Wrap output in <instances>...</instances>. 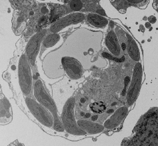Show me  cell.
Returning a JSON list of instances; mask_svg holds the SVG:
<instances>
[{"mask_svg":"<svg viewBox=\"0 0 158 146\" xmlns=\"http://www.w3.org/2000/svg\"><path fill=\"white\" fill-rule=\"evenodd\" d=\"M47 31L41 30L33 36L26 47V55L28 61L32 65H34L36 57L40 49V45L46 35Z\"/></svg>","mask_w":158,"mask_h":146,"instance_id":"6","label":"cell"},{"mask_svg":"<svg viewBox=\"0 0 158 146\" xmlns=\"http://www.w3.org/2000/svg\"><path fill=\"white\" fill-rule=\"evenodd\" d=\"M127 2H130L131 3H139L142 2V1H128Z\"/></svg>","mask_w":158,"mask_h":146,"instance_id":"21","label":"cell"},{"mask_svg":"<svg viewBox=\"0 0 158 146\" xmlns=\"http://www.w3.org/2000/svg\"><path fill=\"white\" fill-rule=\"evenodd\" d=\"M97 118H98V116H94L93 117V118H92V120L94 121L95 120H96Z\"/></svg>","mask_w":158,"mask_h":146,"instance_id":"22","label":"cell"},{"mask_svg":"<svg viewBox=\"0 0 158 146\" xmlns=\"http://www.w3.org/2000/svg\"><path fill=\"white\" fill-rule=\"evenodd\" d=\"M76 104V99L71 98L65 102L61 119L65 131L73 135L84 136L86 132L78 126L74 117V108Z\"/></svg>","mask_w":158,"mask_h":146,"instance_id":"2","label":"cell"},{"mask_svg":"<svg viewBox=\"0 0 158 146\" xmlns=\"http://www.w3.org/2000/svg\"><path fill=\"white\" fill-rule=\"evenodd\" d=\"M27 57L26 55L21 57L19 62L18 76L20 88L25 95H30L32 90V75L29 65Z\"/></svg>","mask_w":158,"mask_h":146,"instance_id":"3","label":"cell"},{"mask_svg":"<svg viewBox=\"0 0 158 146\" xmlns=\"http://www.w3.org/2000/svg\"><path fill=\"white\" fill-rule=\"evenodd\" d=\"M142 65L140 62H138L135 65L131 84L127 93V102L129 106H131L138 97L141 85V81H142Z\"/></svg>","mask_w":158,"mask_h":146,"instance_id":"5","label":"cell"},{"mask_svg":"<svg viewBox=\"0 0 158 146\" xmlns=\"http://www.w3.org/2000/svg\"><path fill=\"white\" fill-rule=\"evenodd\" d=\"M145 26H146V27H150V23H147L146 24H145Z\"/></svg>","mask_w":158,"mask_h":146,"instance_id":"24","label":"cell"},{"mask_svg":"<svg viewBox=\"0 0 158 146\" xmlns=\"http://www.w3.org/2000/svg\"><path fill=\"white\" fill-rule=\"evenodd\" d=\"M61 64L68 76L72 80L80 79L83 74V68L80 62L72 57H64Z\"/></svg>","mask_w":158,"mask_h":146,"instance_id":"8","label":"cell"},{"mask_svg":"<svg viewBox=\"0 0 158 146\" xmlns=\"http://www.w3.org/2000/svg\"><path fill=\"white\" fill-rule=\"evenodd\" d=\"M105 43L107 48L114 57H119L121 55V47L119 44L118 37L114 31H110L107 33Z\"/></svg>","mask_w":158,"mask_h":146,"instance_id":"10","label":"cell"},{"mask_svg":"<svg viewBox=\"0 0 158 146\" xmlns=\"http://www.w3.org/2000/svg\"><path fill=\"white\" fill-rule=\"evenodd\" d=\"M87 19L91 26L95 27L104 28L108 24V20L106 18L98 14H90L87 17Z\"/></svg>","mask_w":158,"mask_h":146,"instance_id":"13","label":"cell"},{"mask_svg":"<svg viewBox=\"0 0 158 146\" xmlns=\"http://www.w3.org/2000/svg\"><path fill=\"white\" fill-rule=\"evenodd\" d=\"M69 5L70 9L74 11H80L83 7V3L81 1H70Z\"/></svg>","mask_w":158,"mask_h":146,"instance_id":"16","label":"cell"},{"mask_svg":"<svg viewBox=\"0 0 158 146\" xmlns=\"http://www.w3.org/2000/svg\"><path fill=\"white\" fill-rule=\"evenodd\" d=\"M91 111L96 114H102L106 110V106L102 102H95L91 104Z\"/></svg>","mask_w":158,"mask_h":146,"instance_id":"15","label":"cell"},{"mask_svg":"<svg viewBox=\"0 0 158 146\" xmlns=\"http://www.w3.org/2000/svg\"><path fill=\"white\" fill-rule=\"evenodd\" d=\"M84 19L85 15L84 14L78 13V12L71 14L54 23L50 27V31L53 33H57L65 27L72 26V25H76L83 22Z\"/></svg>","mask_w":158,"mask_h":146,"instance_id":"7","label":"cell"},{"mask_svg":"<svg viewBox=\"0 0 158 146\" xmlns=\"http://www.w3.org/2000/svg\"><path fill=\"white\" fill-rule=\"evenodd\" d=\"M26 102L31 114L41 124L49 128L53 126V117L47 110V108L31 98H26Z\"/></svg>","mask_w":158,"mask_h":146,"instance_id":"4","label":"cell"},{"mask_svg":"<svg viewBox=\"0 0 158 146\" xmlns=\"http://www.w3.org/2000/svg\"><path fill=\"white\" fill-rule=\"evenodd\" d=\"M97 11H98V13L99 14V15H106V13H105V11H103V10H102V8L101 7H99V10H97Z\"/></svg>","mask_w":158,"mask_h":146,"instance_id":"20","label":"cell"},{"mask_svg":"<svg viewBox=\"0 0 158 146\" xmlns=\"http://www.w3.org/2000/svg\"><path fill=\"white\" fill-rule=\"evenodd\" d=\"M77 124L82 130L90 134H96V133H101L104 130L105 128L102 125L89 120H79Z\"/></svg>","mask_w":158,"mask_h":146,"instance_id":"11","label":"cell"},{"mask_svg":"<svg viewBox=\"0 0 158 146\" xmlns=\"http://www.w3.org/2000/svg\"><path fill=\"white\" fill-rule=\"evenodd\" d=\"M127 113L128 109L127 107L123 106L118 108L115 112V113L104 123L103 126L107 129H110V130L117 128L126 118Z\"/></svg>","mask_w":158,"mask_h":146,"instance_id":"9","label":"cell"},{"mask_svg":"<svg viewBox=\"0 0 158 146\" xmlns=\"http://www.w3.org/2000/svg\"><path fill=\"white\" fill-rule=\"evenodd\" d=\"M34 93L37 101L45 108H47L52 114L54 120L53 128L57 132H64L65 128L59 117H58L57 106L51 96L45 90L43 82L41 80L37 81L34 83Z\"/></svg>","mask_w":158,"mask_h":146,"instance_id":"1","label":"cell"},{"mask_svg":"<svg viewBox=\"0 0 158 146\" xmlns=\"http://www.w3.org/2000/svg\"><path fill=\"white\" fill-rule=\"evenodd\" d=\"M60 39V36L57 33H52V34L46 36L43 41V45L45 48H50L55 46L58 41Z\"/></svg>","mask_w":158,"mask_h":146,"instance_id":"14","label":"cell"},{"mask_svg":"<svg viewBox=\"0 0 158 146\" xmlns=\"http://www.w3.org/2000/svg\"><path fill=\"white\" fill-rule=\"evenodd\" d=\"M102 56L103 57L108 58V59H110V60H113L115 62H122L125 61V57L123 56L122 57H116L111 55L110 54L106 52H103L102 53Z\"/></svg>","mask_w":158,"mask_h":146,"instance_id":"17","label":"cell"},{"mask_svg":"<svg viewBox=\"0 0 158 146\" xmlns=\"http://www.w3.org/2000/svg\"><path fill=\"white\" fill-rule=\"evenodd\" d=\"M127 53L130 57L134 61L139 62L140 61V52L138 45L135 42V39L127 34Z\"/></svg>","mask_w":158,"mask_h":146,"instance_id":"12","label":"cell"},{"mask_svg":"<svg viewBox=\"0 0 158 146\" xmlns=\"http://www.w3.org/2000/svg\"><path fill=\"white\" fill-rule=\"evenodd\" d=\"M47 19H48V18L46 16H43L42 18H41L40 22H39V25H40V26H44V24L46 23L47 22Z\"/></svg>","mask_w":158,"mask_h":146,"instance_id":"18","label":"cell"},{"mask_svg":"<svg viewBox=\"0 0 158 146\" xmlns=\"http://www.w3.org/2000/svg\"><path fill=\"white\" fill-rule=\"evenodd\" d=\"M148 20H149V22H150L151 23H155L156 22V17H154V16L152 15V16H150L148 18Z\"/></svg>","mask_w":158,"mask_h":146,"instance_id":"19","label":"cell"},{"mask_svg":"<svg viewBox=\"0 0 158 146\" xmlns=\"http://www.w3.org/2000/svg\"><path fill=\"white\" fill-rule=\"evenodd\" d=\"M80 102H81V103L85 102V98H81V101H80Z\"/></svg>","mask_w":158,"mask_h":146,"instance_id":"23","label":"cell"}]
</instances>
